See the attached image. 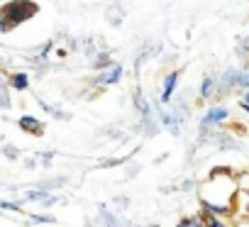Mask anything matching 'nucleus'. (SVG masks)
Returning <instances> with one entry per match:
<instances>
[{"instance_id":"nucleus-1","label":"nucleus","mask_w":249,"mask_h":227,"mask_svg":"<svg viewBox=\"0 0 249 227\" xmlns=\"http://www.w3.org/2000/svg\"><path fill=\"white\" fill-rule=\"evenodd\" d=\"M3 15L8 17L10 27H15L37 15V3H32V0H13V3H8L3 8Z\"/></svg>"},{"instance_id":"nucleus-2","label":"nucleus","mask_w":249,"mask_h":227,"mask_svg":"<svg viewBox=\"0 0 249 227\" xmlns=\"http://www.w3.org/2000/svg\"><path fill=\"white\" fill-rule=\"evenodd\" d=\"M227 115H230V112H227L225 107H210V110H208V115L203 118V127H213V125L227 120Z\"/></svg>"},{"instance_id":"nucleus-3","label":"nucleus","mask_w":249,"mask_h":227,"mask_svg":"<svg viewBox=\"0 0 249 227\" xmlns=\"http://www.w3.org/2000/svg\"><path fill=\"white\" fill-rule=\"evenodd\" d=\"M120 78H122V66H120V64H112L110 71L98 78V83H100V86H112V83H117Z\"/></svg>"},{"instance_id":"nucleus-4","label":"nucleus","mask_w":249,"mask_h":227,"mask_svg":"<svg viewBox=\"0 0 249 227\" xmlns=\"http://www.w3.org/2000/svg\"><path fill=\"white\" fill-rule=\"evenodd\" d=\"M176 86H178V71H174V73H169V76L164 78V93H161L164 103H166V100H171V95H174Z\"/></svg>"},{"instance_id":"nucleus-5","label":"nucleus","mask_w":249,"mask_h":227,"mask_svg":"<svg viewBox=\"0 0 249 227\" xmlns=\"http://www.w3.org/2000/svg\"><path fill=\"white\" fill-rule=\"evenodd\" d=\"M18 125H20L25 132H30V135H39V132H42V122H39L37 118H30V115H22Z\"/></svg>"},{"instance_id":"nucleus-6","label":"nucleus","mask_w":249,"mask_h":227,"mask_svg":"<svg viewBox=\"0 0 249 227\" xmlns=\"http://www.w3.org/2000/svg\"><path fill=\"white\" fill-rule=\"evenodd\" d=\"M25 198H27V200H44V205H54V203H59V200H56L54 195H49L44 188H39V191H27Z\"/></svg>"},{"instance_id":"nucleus-7","label":"nucleus","mask_w":249,"mask_h":227,"mask_svg":"<svg viewBox=\"0 0 249 227\" xmlns=\"http://www.w3.org/2000/svg\"><path fill=\"white\" fill-rule=\"evenodd\" d=\"M10 86H13L15 90H27V86H30L27 73H15V76H13V81H10Z\"/></svg>"},{"instance_id":"nucleus-8","label":"nucleus","mask_w":249,"mask_h":227,"mask_svg":"<svg viewBox=\"0 0 249 227\" xmlns=\"http://www.w3.org/2000/svg\"><path fill=\"white\" fill-rule=\"evenodd\" d=\"M203 205H205V210L213 212V215H225V212L230 210L227 205H217V203H203Z\"/></svg>"},{"instance_id":"nucleus-9","label":"nucleus","mask_w":249,"mask_h":227,"mask_svg":"<svg viewBox=\"0 0 249 227\" xmlns=\"http://www.w3.org/2000/svg\"><path fill=\"white\" fill-rule=\"evenodd\" d=\"M213 88H215L213 78H205V81H203V88H200V95H203V98H210V95H213Z\"/></svg>"},{"instance_id":"nucleus-10","label":"nucleus","mask_w":249,"mask_h":227,"mask_svg":"<svg viewBox=\"0 0 249 227\" xmlns=\"http://www.w3.org/2000/svg\"><path fill=\"white\" fill-rule=\"evenodd\" d=\"M203 225H205V222H203L200 217H191V220H183L178 227H203Z\"/></svg>"},{"instance_id":"nucleus-11","label":"nucleus","mask_w":249,"mask_h":227,"mask_svg":"<svg viewBox=\"0 0 249 227\" xmlns=\"http://www.w3.org/2000/svg\"><path fill=\"white\" fill-rule=\"evenodd\" d=\"M0 107H10V98L5 88H0Z\"/></svg>"},{"instance_id":"nucleus-12","label":"nucleus","mask_w":249,"mask_h":227,"mask_svg":"<svg viewBox=\"0 0 249 227\" xmlns=\"http://www.w3.org/2000/svg\"><path fill=\"white\" fill-rule=\"evenodd\" d=\"M30 220H32V222H37V225H39V222H56V220H54V217H49V215H32Z\"/></svg>"},{"instance_id":"nucleus-13","label":"nucleus","mask_w":249,"mask_h":227,"mask_svg":"<svg viewBox=\"0 0 249 227\" xmlns=\"http://www.w3.org/2000/svg\"><path fill=\"white\" fill-rule=\"evenodd\" d=\"M8 30H13V27H10V22H8V17L3 15V10H0V32H8Z\"/></svg>"},{"instance_id":"nucleus-14","label":"nucleus","mask_w":249,"mask_h":227,"mask_svg":"<svg viewBox=\"0 0 249 227\" xmlns=\"http://www.w3.org/2000/svg\"><path fill=\"white\" fill-rule=\"evenodd\" d=\"M0 208L13 210V212H20V205H18V203H8V200H0Z\"/></svg>"},{"instance_id":"nucleus-15","label":"nucleus","mask_w":249,"mask_h":227,"mask_svg":"<svg viewBox=\"0 0 249 227\" xmlns=\"http://www.w3.org/2000/svg\"><path fill=\"white\" fill-rule=\"evenodd\" d=\"M205 225H208V227H225V225H222L220 220H215V217H213V220H208Z\"/></svg>"},{"instance_id":"nucleus-16","label":"nucleus","mask_w":249,"mask_h":227,"mask_svg":"<svg viewBox=\"0 0 249 227\" xmlns=\"http://www.w3.org/2000/svg\"><path fill=\"white\" fill-rule=\"evenodd\" d=\"M5 154H8V157H10V159H15V157H18V152H15V149H10V147H8V149H5Z\"/></svg>"},{"instance_id":"nucleus-17","label":"nucleus","mask_w":249,"mask_h":227,"mask_svg":"<svg viewBox=\"0 0 249 227\" xmlns=\"http://www.w3.org/2000/svg\"><path fill=\"white\" fill-rule=\"evenodd\" d=\"M244 103L249 105V88H247V95H244Z\"/></svg>"}]
</instances>
